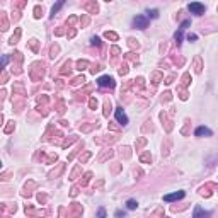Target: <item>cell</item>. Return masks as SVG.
<instances>
[{"label": "cell", "mask_w": 218, "mask_h": 218, "mask_svg": "<svg viewBox=\"0 0 218 218\" xmlns=\"http://www.w3.org/2000/svg\"><path fill=\"white\" fill-rule=\"evenodd\" d=\"M97 85L102 87V89H107V87L112 89L116 84H114V78H112V77H109V75H102V77L97 78Z\"/></svg>", "instance_id": "6da1fadb"}, {"label": "cell", "mask_w": 218, "mask_h": 218, "mask_svg": "<svg viewBox=\"0 0 218 218\" xmlns=\"http://www.w3.org/2000/svg\"><path fill=\"white\" fill-rule=\"evenodd\" d=\"M196 72L198 73L201 72V60H199V58H196Z\"/></svg>", "instance_id": "1f68e13d"}, {"label": "cell", "mask_w": 218, "mask_h": 218, "mask_svg": "<svg viewBox=\"0 0 218 218\" xmlns=\"http://www.w3.org/2000/svg\"><path fill=\"white\" fill-rule=\"evenodd\" d=\"M133 26L137 29H147L148 27V17L147 16H137L133 19Z\"/></svg>", "instance_id": "3957f363"}, {"label": "cell", "mask_w": 218, "mask_h": 218, "mask_svg": "<svg viewBox=\"0 0 218 218\" xmlns=\"http://www.w3.org/2000/svg\"><path fill=\"white\" fill-rule=\"evenodd\" d=\"M143 145H145V138H141V140H138L137 147H143Z\"/></svg>", "instance_id": "8d00e7d4"}, {"label": "cell", "mask_w": 218, "mask_h": 218, "mask_svg": "<svg viewBox=\"0 0 218 218\" xmlns=\"http://www.w3.org/2000/svg\"><path fill=\"white\" fill-rule=\"evenodd\" d=\"M72 141H75V137H72L70 140H65V141H63V147H68L70 143H72Z\"/></svg>", "instance_id": "d6a6232c"}, {"label": "cell", "mask_w": 218, "mask_h": 218, "mask_svg": "<svg viewBox=\"0 0 218 218\" xmlns=\"http://www.w3.org/2000/svg\"><path fill=\"white\" fill-rule=\"evenodd\" d=\"M116 216L121 218V216H124V213H123V211H116Z\"/></svg>", "instance_id": "60d3db41"}, {"label": "cell", "mask_w": 218, "mask_h": 218, "mask_svg": "<svg viewBox=\"0 0 218 218\" xmlns=\"http://www.w3.org/2000/svg\"><path fill=\"white\" fill-rule=\"evenodd\" d=\"M5 82H7V73H4V75H2V84H5Z\"/></svg>", "instance_id": "ab89813d"}, {"label": "cell", "mask_w": 218, "mask_h": 218, "mask_svg": "<svg viewBox=\"0 0 218 218\" xmlns=\"http://www.w3.org/2000/svg\"><path fill=\"white\" fill-rule=\"evenodd\" d=\"M140 160L143 164H150V162H152V155H150V152H145V154L140 157Z\"/></svg>", "instance_id": "7c38bea8"}, {"label": "cell", "mask_w": 218, "mask_h": 218, "mask_svg": "<svg viewBox=\"0 0 218 218\" xmlns=\"http://www.w3.org/2000/svg\"><path fill=\"white\" fill-rule=\"evenodd\" d=\"M87 67H89V61H87V60H80V61H77V70H80V72H82V70H85Z\"/></svg>", "instance_id": "5bb4252c"}, {"label": "cell", "mask_w": 218, "mask_h": 218, "mask_svg": "<svg viewBox=\"0 0 218 218\" xmlns=\"http://www.w3.org/2000/svg\"><path fill=\"white\" fill-rule=\"evenodd\" d=\"M41 16H43V7L36 5V7H34V17H36V19H39Z\"/></svg>", "instance_id": "44dd1931"}, {"label": "cell", "mask_w": 218, "mask_h": 218, "mask_svg": "<svg viewBox=\"0 0 218 218\" xmlns=\"http://www.w3.org/2000/svg\"><path fill=\"white\" fill-rule=\"evenodd\" d=\"M114 114H116V119H118V123H119L121 126H126V124H128V116L124 114L123 107H116Z\"/></svg>", "instance_id": "5b68a950"}, {"label": "cell", "mask_w": 218, "mask_h": 218, "mask_svg": "<svg viewBox=\"0 0 218 218\" xmlns=\"http://www.w3.org/2000/svg\"><path fill=\"white\" fill-rule=\"evenodd\" d=\"M126 208H128V209H137L138 208V203L135 199H128V201H126Z\"/></svg>", "instance_id": "9a60e30c"}, {"label": "cell", "mask_w": 218, "mask_h": 218, "mask_svg": "<svg viewBox=\"0 0 218 218\" xmlns=\"http://www.w3.org/2000/svg\"><path fill=\"white\" fill-rule=\"evenodd\" d=\"M184 198V191H175V192H171V194H165L164 196V201L171 203V201H179Z\"/></svg>", "instance_id": "8992f818"}, {"label": "cell", "mask_w": 218, "mask_h": 218, "mask_svg": "<svg viewBox=\"0 0 218 218\" xmlns=\"http://www.w3.org/2000/svg\"><path fill=\"white\" fill-rule=\"evenodd\" d=\"M67 36H68V38H73V36H75V29H72L70 33H67Z\"/></svg>", "instance_id": "f35d334b"}, {"label": "cell", "mask_w": 218, "mask_h": 218, "mask_svg": "<svg viewBox=\"0 0 218 218\" xmlns=\"http://www.w3.org/2000/svg\"><path fill=\"white\" fill-rule=\"evenodd\" d=\"M130 41V46L131 48H138V43H135V39H128Z\"/></svg>", "instance_id": "e575fe53"}, {"label": "cell", "mask_w": 218, "mask_h": 218, "mask_svg": "<svg viewBox=\"0 0 218 218\" xmlns=\"http://www.w3.org/2000/svg\"><path fill=\"white\" fill-rule=\"evenodd\" d=\"M90 43L94 44V46H101V39H99L97 36H94V38L90 39Z\"/></svg>", "instance_id": "484cf974"}, {"label": "cell", "mask_w": 218, "mask_h": 218, "mask_svg": "<svg viewBox=\"0 0 218 218\" xmlns=\"http://www.w3.org/2000/svg\"><path fill=\"white\" fill-rule=\"evenodd\" d=\"M90 177H92V174H90V172H87V174L84 175V179L80 181V184H82V186H85V184L89 182V179H90Z\"/></svg>", "instance_id": "7402d4cb"}, {"label": "cell", "mask_w": 218, "mask_h": 218, "mask_svg": "<svg viewBox=\"0 0 218 218\" xmlns=\"http://www.w3.org/2000/svg\"><path fill=\"white\" fill-rule=\"evenodd\" d=\"M14 128H16V124H14V121H10V123H9V124H7V126L4 128V131H5V133H10Z\"/></svg>", "instance_id": "603a6c76"}, {"label": "cell", "mask_w": 218, "mask_h": 218, "mask_svg": "<svg viewBox=\"0 0 218 218\" xmlns=\"http://www.w3.org/2000/svg\"><path fill=\"white\" fill-rule=\"evenodd\" d=\"M19 38H21V29H16V34H14L12 38H10V41H9V43H10V44L17 43V39H19Z\"/></svg>", "instance_id": "ffe728a7"}, {"label": "cell", "mask_w": 218, "mask_h": 218, "mask_svg": "<svg viewBox=\"0 0 218 218\" xmlns=\"http://www.w3.org/2000/svg\"><path fill=\"white\" fill-rule=\"evenodd\" d=\"M189 84V73H184V77H182V85H188Z\"/></svg>", "instance_id": "f1b7e54d"}, {"label": "cell", "mask_w": 218, "mask_h": 218, "mask_svg": "<svg viewBox=\"0 0 218 218\" xmlns=\"http://www.w3.org/2000/svg\"><path fill=\"white\" fill-rule=\"evenodd\" d=\"M188 9H189V12L194 14V16H203L205 10H206V7L203 4H199V2H192V4L188 5Z\"/></svg>", "instance_id": "7a4b0ae2"}, {"label": "cell", "mask_w": 218, "mask_h": 218, "mask_svg": "<svg viewBox=\"0 0 218 218\" xmlns=\"http://www.w3.org/2000/svg\"><path fill=\"white\" fill-rule=\"evenodd\" d=\"M126 73H128V67H126V65H123V67L119 68V75H126Z\"/></svg>", "instance_id": "f546056e"}, {"label": "cell", "mask_w": 218, "mask_h": 218, "mask_svg": "<svg viewBox=\"0 0 218 218\" xmlns=\"http://www.w3.org/2000/svg\"><path fill=\"white\" fill-rule=\"evenodd\" d=\"M147 17H152V19H157L158 17V10L157 9H152V10H147Z\"/></svg>", "instance_id": "ac0fdd59"}, {"label": "cell", "mask_w": 218, "mask_h": 218, "mask_svg": "<svg viewBox=\"0 0 218 218\" xmlns=\"http://www.w3.org/2000/svg\"><path fill=\"white\" fill-rule=\"evenodd\" d=\"M194 135H196V137H211L213 133H211L209 128H206V126H199V128H196Z\"/></svg>", "instance_id": "ba28073f"}, {"label": "cell", "mask_w": 218, "mask_h": 218, "mask_svg": "<svg viewBox=\"0 0 218 218\" xmlns=\"http://www.w3.org/2000/svg\"><path fill=\"white\" fill-rule=\"evenodd\" d=\"M109 112H111V101L106 99V102H104V116H109Z\"/></svg>", "instance_id": "2e32d148"}, {"label": "cell", "mask_w": 218, "mask_h": 218, "mask_svg": "<svg viewBox=\"0 0 218 218\" xmlns=\"http://www.w3.org/2000/svg\"><path fill=\"white\" fill-rule=\"evenodd\" d=\"M97 218H106V209H104V208H99V211H97Z\"/></svg>", "instance_id": "4316f807"}, {"label": "cell", "mask_w": 218, "mask_h": 218, "mask_svg": "<svg viewBox=\"0 0 218 218\" xmlns=\"http://www.w3.org/2000/svg\"><path fill=\"white\" fill-rule=\"evenodd\" d=\"M188 39H189V41H196L198 36H196V34H188Z\"/></svg>", "instance_id": "d590c367"}, {"label": "cell", "mask_w": 218, "mask_h": 218, "mask_svg": "<svg viewBox=\"0 0 218 218\" xmlns=\"http://www.w3.org/2000/svg\"><path fill=\"white\" fill-rule=\"evenodd\" d=\"M84 82H85V77H84V75H80V77L73 78V80L70 82V84H72V85H80V84H84Z\"/></svg>", "instance_id": "e0dca14e"}, {"label": "cell", "mask_w": 218, "mask_h": 218, "mask_svg": "<svg viewBox=\"0 0 218 218\" xmlns=\"http://www.w3.org/2000/svg\"><path fill=\"white\" fill-rule=\"evenodd\" d=\"M89 106H90V109H95V107H97V99H95V97H90Z\"/></svg>", "instance_id": "d4e9b609"}, {"label": "cell", "mask_w": 218, "mask_h": 218, "mask_svg": "<svg viewBox=\"0 0 218 218\" xmlns=\"http://www.w3.org/2000/svg\"><path fill=\"white\" fill-rule=\"evenodd\" d=\"M191 24V21H184L182 24H181V27L177 31H175V34H174V39H175V43H177V46H179L181 43H182V34H184V31H186V27Z\"/></svg>", "instance_id": "277c9868"}, {"label": "cell", "mask_w": 218, "mask_h": 218, "mask_svg": "<svg viewBox=\"0 0 218 218\" xmlns=\"http://www.w3.org/2000/svg\"><path fill=\"white\" fill-rule=\"evenodd\" d=\"M58 50H60V46H58V44H53V46H51V55H50V56H51V58H55L56 53H58Z\"/></svg>", "instance_id": "cb8c5ba5"}, {"label": "cell", "mask_w": 218, "mask_h": 218, "mask_svg": "<svg viewBox=\"0 0 218 218\" xmlns=\"http://www.w3.org/2000/svg\"><path fill=\"white\" fill-rule=\"evenodd\" d=\"M70 70H72V63L67 61V63L63 65V68L60 70V73H61V75H67V73H70Z\"/></svg>", "instance_id": "4fadbf2b"}, {"label": "cell", "mask_w": 218, "mask_h": 218, "mask_svg": "<svg viewBox=\"0 0 218 218\" xmlns=\"http://www.w3.org/2000/svg\"><path fill=\"white\" fill-rule=\"evenodd\" d=\"M101 68H102V67H101V65H92V67H90V72H92V73H95V72H99V70H101Z\"/></svg>", "instance_id": "83f0119b"}, {"label": "cell", "mask_w": 218, "mask_h": 218, "mask_svg": "<svg viewBox=\"0 0 218 218\" xmlns=\"http://www.w3.org/2000/svg\"><path fill=\"white\" fill-rule=\"evenodd\" d=\"M104 38L106 39H112V41H118V34L112 33V31H106V33H104Z\"/></svg>", "instance_id": "8fae6325"}, {"label": "cell", "mask_w": 218, "mask_h": 218, "mask_svg": "<svg viewBox=\"0 0 218 218\" xmlns=\"http://www.w3.org/2000/svg\"><path fill=\"white\" fill-rule=\"evenodd\" d=\"M0 19H2V31H7L9 29V22H7V16H5V12H0Z\"/></svg>", "instance_id": "30bf717a"}, {"label": "cell", "mask_w": 218, "mask_h": 218, "mask_svg": "<svg viewBox=\"0 0 218 218\" xmlns=\"http://www.w3.org/2000/svg\"><path fill=\"white\" fill-rule=\"evenodd\" d=\"M82 9L89 10L90 14H95V12L99 10V7H97V4H95V2H85V4H82Z\"/></svg>", "instance_id": "9c48e42d"}, {"label": "cell", "mask_w": 218, "mask_h": 218, "mask_svg": "<svg viewBox=\"0 0 218 218\" xmlns=\"http://www.w3.org/2000/svg\"><path fill=\"white\" fill-rule=\"evenodd\" d=\"M209 211H205L201 206H194V211H192V218H209Z\"/></svg>", "instance_id": "52a82bcc"}, {"label": "cell", "mask_w": 218, "mask_h": 218, "mask_svg": "<svg viewBox=\"0 0 218 218\" xmlns=\"http://www.w3.org/2000/svg\"><path fill=\"white\" fill-rule=\"evenodd\" d=\"M7 61H9V58H7V56H4V58H2V67H5V65H7Z\"/></svg>", "instance_id": "74e56055"}, {"label": "cell", "mask_w": 218, "mask_h": 218, "mask_svg": "<svg viewBox=\"0 0 218 218\" xmlns=\"http://www.w3.org/2000/svg\"><path fill=\"white\" fill-rule=\"evenodd\" d=\"M61 7H63V2H58L56 5H53V9H51V17H55V14L58 12V10H60Z\"/></svg>", "instance_id": "d6986e66"}, {"label": "cell", "mask_w": 218, "mask_h": 218, "mask_svg": "<svg viewBox=\"0 0 218 218\" xmlns=\"http://www.w3.org/2000/svg\"><path fill=\"white\" fill-rule=\"evenodd\" d=\"M80 24H82V26H87V24H89V17L85 16L84 19H80Z\"/></svg>", "instance_id": "836d02e7"}, {"label": "cell", "mask_w": 218, "mask_h": 218, "mask_svg": "<svg viewBox=\"0 0 218 218\" xmlns=\"http://www.w3.org/2000/svg\"><path fill=\"white\" fill-rule=\"evenodd\" d=\"M31 48H33L34 51H38V43H36V39H31Z\"/></svg>", "instance_id": "4dcf8cb0"}]
</instances>
